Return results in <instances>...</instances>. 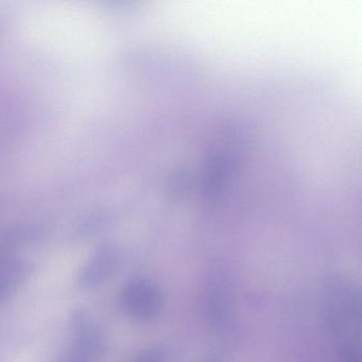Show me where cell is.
Segmentation results:
<instances>
[{
  "label": "cell",
  "mask_w": 362,
  "mask_h": 362,
  "mask_svg": "<svg viewBox=\"0 0 362 362\" xmlns=\"http://www.w3.org/2000/svg\"><path fill=\"white\" fill-rule=\"evenodd\" d=\"M328 317L338 336L353 340L355 328L360 329V296L354 288L334 285L328 291Z\"/></svg>",
  "instance_id": "obj_1"
},
{
  "label": "cell",
  "mask_w": 362,
  "mask_h": 362,
  "mask_svg": "<svg viewBox=\"0 0 362 362\" xmlns=\"http://www.w3.org/2000/svg\"><path fill=\"white\" fill-rule=\"evenodd\" d=\"M122 306L137 321H149L162 310L163 296L156 284L148 279L131 281L122 290Z\"/></svg>",
  "instance_id": "obj_2"
},
{
  "label": "cell",
  "mask_w": 362,
  "mask_h": 362,
  "mask_svg": "<svg viewBox=\"0 0 362 362\" xmlns=\"http://www.w3.org/2000/svg\"><path fill=\"white\" fill-rule=\"evenodd\" d=\"M119 252L112 245H105L95 252L78 276V287L82 290L92 289L107 281L119 264Z\"/></svg>",
  "instance_id": "obj_3"
},
{
  "label": "cell",
  "mask_w": 362,
  "mask_h": 362,
  "mask_svg": "<svg viewBox=\"0 0 362 362\" xmlns=\"http://www.w3.org/2000/svg\"><path fill=\"white\" fill-rule=\"evenodd\" d=\"M74 346L76 353L94 358L103 351L105 340L99 328L93 323L88 313L77 310L71 317Z\"/></svg>",
  "instance_id": "obj_4"
},
{
  "label": "cell",
  "mask_w": 362,
  "mask_h": 362,
  "mask_svg": "<svg viewBox=\"0 0 362 362\" xmlns=\"http://www.w3.org/2000/svg\"><path fill=\"white\" fill-rule=\"evenodd\" d=\"M26 275V264L14 257L0 258V302L6 300Z\"/></svg>",
  "instance_id": "obj_5"
},
{
  "label": "cell",
  "mask_w": 362,
  "mask_h": 362,
  "mask_svg": "<svg viewBox=\"0 0 362 362\" xmlns=\"http://www.w3.org/2000/svg\"><path fill=\"white\" fill-rule=\"evenodd\" d=\"M228 300L221 287H215L209 294V313L211 321L221 325L228 319Z\"/></svg>",
  "instance_id": "obj_6"
},
{
  "label": "cell",
  "mask_w": 362,
  "mask_h": 362,
  "mask_svg": "<svg viewBox=\"0 0 362 362\" xmlns=\"http://www.w3.org/2000/svg\"><path fill=\"white\" fill-rule=\"evenodd\" d=\"M134 362H164V353L160 349H150L141 353Z\"/></svg>",
  "instance_id": "obj_7"
},
{
  "label": "cell",
  "mask_w": 362,
  "mask_h": 362,
  "mask_svg": "<svg viewBox=\"0 0 362 362\" xmlns=\"http://www.w3.org/2000/svg\"><path fill=\"white\" fill-rule=\"evenodd\" d=\"M92 360V358L86 357V356L74 351L71 355L67 356L61 362H93Z\"/></svg>",
  "instance_id": "obj_8"
}]
</instances>
